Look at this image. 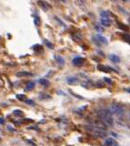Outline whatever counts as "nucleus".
Masks as SVG:
<instances>
[{"label": "nucleus", "mask_w": 130, "mask_h": 146, "mask_svg": "<svg viewBox=\"0 0 130 146\" xmlns=\"http://www.w3.org/2000/svg\"><path fill=\"white\" fill-rule=\"evenodd\" d=\"M97 69L98 70H100V71L102 72H106V73H109V72L111 71H114V69L112 68H110V67H107V66L106 65H103V64H99V65H97Z\"/></svg>", "instance_id": "obj_5"}, {"label": "nucleus", "mask_w": 130, "mask_h": 146, "mask_svg": "<svg viewBox=\"0 0 130 146\" xmlns=\"http://www.w3.org/2000/svg\"><path fill=\"white\" fill-rule=\"evenodd\" d=\"M44 42L46 43V45L47 46L48 48H50V49H54V45H53V44H52L50 41H48L47 39H45Z\"/></svg>", "instance_id": "obj_19"}, {"label": "nucleus", "mask_w": 130, "mask_h": 146, "mask_svg": "<svg viewBox=\"0 0 130 146\" xmlns=\"http://www.w3.org/2000/svg\"><path fill=\"white\" fill-rule=\"evenodd\" d=\"M126 91H127V92H129L130 93V89H126Z\"/></svg>", "instance_id": "obj_28"}, {"label": "nucleus", "mask_w": 130, "mask_h": 146, "mask_svg": "<svg viewBox=\"0 0 130 146\" xmlns=\"http://www.w3.org/2000/svg\"><path fill=\"white\" fill-rule=\"evenodd\" d=\"M39 83L41 85H43L44 87H47V86H49V81H48V80H47V79H41V80H39Z\"/></svg>", "instance_id": "obj_13"}, {"label": "nucleus", "mask_w": 130, "mask_h": 146, "mask_svg": "<svg viewBox=\"0 0 130 146\" xmlns=\"http://www.w3.org/2000/svg\"><path fill=\"white\" fill-rule=\"evenodd\" d=\"M118 27H119V28H120V29H123V30H126V31L129 29L128 26H127V25H125V24H123V23L118 22Z\"/></svg>", "instance_id": "obj_15"}, {"label": "nucleus", "mask_w": 130, "mask_h": 146, "mask_svg": "<svg viewBox=\"0 0 130 146\" xmlns=\"http://www.w3.org/2000/svg\"><path fill=\"white\" fill-rule=\"evenodd\" d=\"M101 24L103 25V26L105 27H110L112 24V21L110 18H102L101 19Z\"/></svg>", "instance_id": "obj_10"}, {"label": "nucleus", "mask_w": 130, "mask_h": 146, "mask_svg": "<svg viewBox=\"0 0 130 146\" xmlns=\"http://www.w3.org/2000/svg\"><path fill=\"white\" fill-rule=\"evenodd\" d=\"M34 22H35V26L38 27L39 25H40V18H39V16H36V15L35 16V19H34Z\"/></svg>", "instance_id": "obj_18"}, {"label": "nucleus", "mask_w": 130, "mask_h": 146, "mask_svg": "<svg viewBox=\"0 0 130 146\" xmlns=\"http://www.w3.org/2000/svg\"><path fill=\"white\" fill-rule=\"evenodd\" d=\"M96 87L97 88H103L104 87V83H103L102 81L98 80L97 82H96Z\"/></svg>", "instance_id": "obj_23"}, {"label": "nucleus", "mask_w": 130, "mask_h": 146, "mask_svg": "<svg viewBox=\"0 0 130 146\" xmlns=\"http://www.w3.org/2000/svg\"><path fill=\"white\" fill-rule=\"evenodd\" d=\"M104 81L108 83V84H112V80H110V79H107V78H105L104 79Z\"/></svg>", "instance_id": "obj_24"}, {"label": "nucleus", "mask_w": 130, "mask_h": 146, "mask_svg": "<svg viewBox=\"0 0 130 146\" xmlns=\"http://www.w3.org/2000/svg\"><path fill=\"white\" fill-rule=\"evenodd\" d=\"M16 99L19 101H25V96L24 94H17L16 95Z\"/></svg>", "instance_id": "obj_20"}, {"label": "nucleus", "mask_w": 130, "mask_h": 146, "mask_svg": "<svg viewBox=\"0 0 130 146\" xmlns=\"http://www.w3.org/2000/svg\"><path fill=\"white\" fill-rule=\"evenodd\" d=\"M34 88H35V82H33V81L27 82V84H26V90L27 91H32Z\"/></svg>", "instance_id": "obj_14"}, {"label": "nucleus", "mask_w": 130, "mask_h": 146, "mask_svg": "<svg viewBox=\"0 0 130 146\" xmlns=\"http://www.w3.org/2000/svg\"><path fill=\"white\" fill-rule=\"evenodd\" d=\"M25 103L29 104V105H34V102H33V101H31V100H25Z\"/></svg>", "instance_id": "obj_25"}, {"label": "nucleus", "mask_w": 130, "mask_h": 146, "mask_svg": "<svg viewBox=\"0 0 130 146\" xmlns=\"http://www.w3.org/2000/svg\"><path fill=\"white\" fill-rule=\"evenodd\" d=\"M128 23H129V26H130V16L128 17Z\"/></svg>", "instance_id": "obj_29"}, {"label": "nucleus", "mask_w": 130, "mask_h": 146, "mask_svg": "<svg viewBox=\"0 0 130 146\" xmlns=\"http://www.w3.org/2000/svg\"><path fill=\"white\" fill-rule=\"evenodd\" d=\"M87 129H88V130L93 133V135H94V136L97 137V138H105L106 135L105 130H102V129L96 128V127H95V126L94 127L88 126L87 127Z\"/></svg>", "instance_id": "obj_3"}, {"label": "nucleus", "mask_w": 130, "mask_h": 146, "mask_svg": "<svg viewBox=\"0 0 130 146\" xmlns=\"http://www.w3.org/2000/svg\"><path fill=\"white\" fill-rule=\"evenodd\" d=\"M35 51H43V47L41 45H35L33 47Z\"/></svg>", "instance_id": "obj_16"}, {"label": "nucleus", "mask_w": 130, "mask_h": 146, "mask_svg": "<svg viewBox=\"0 0 130 146\" xmlns=\"http://www.w3.org/2000/svg\"><path fill=\"white\" fill-rule=\"evenodd\" d=\"M104 146H118V143H117V142L113 138H107V139H106Z\"/></svg>", "instance_id": "obj_8"}, {"label": "nucleus", "mask_w": 130, "mask_h": 146, "mask_svg": "<svg viewBox=\"0 0 130 146\" xmlns=\"http://www.w3.org/2000/svg\"><path fill=\"white\" fill-rule=\"evenodd\" d=\"M108 16H109V15H108V13H107V12H106V11H103V12L101 13L102 18H107Z\"/></svg>", "instance_id": "obj_22"}, {"label": "nucleus", "mask_w": 130, "mask_h": 146, "mask_svg": "<svg viewBox=\"0 0 130 146\" xmlns=\"http://www.w3.org/2000/svg\"><path fill=\"white\" fill-rule=\"evenodd\" d=\"M107 110L110 114H116V115H123L124 114V109L120 104L113 102L108 107Z\"/></svg>", "instance_id": "obj_2"}, {"label": "nucleus", "mask_w": 130, "mask_h": 146, "mask_svg": "<svg viewBox=\"0 0 130 146\" xmlns=\"http://www.w3.org/2000/svg\"><path fill=\"white\" fill-rule=\"evenodd\" d=\"M67 84L69 85H74L78 83V78L77 77H75V76H71V77H67V80H66Z\"/></svg>", "instance_id": "obj_7"}, {"label": "nucleus", "mask_w": 130, "mask_h": 146, "mask_svg": "<svg viewBox=\"0 0 130 146\" xmlns=\"http://www.w3.org/2000/svg\"><path fill=\"white\" fill-rule=\"evenodd\" d=\"M13 113L15 114L16 116H18V117L23 116V115H24V113H23V111H21L20 110H14V111H13Z\"/></svg>", "instance_id": "obj_17"}, {"label": "nucleus", "mask_w": 130, "mask_h": 146, "mask_svg": "<svg viewBox=\"0 0 130 146\" xmlns=\"http://www.w3.org/2000/svg\"><path fill=\"white\" fill-rule=\"evenodd\" d=\"M55 58H56V60H57V62L59 65L63 66L65 64V59H64L63 57H61V56H56Z\"/></svg>", "instance_id": "obj_11"}, {"label": "nucleus", "mask_w": 130, "mask_h": 146, "mask_svg": "<svg viewBox=\"0 0 130 146\" xmlns=\"http://www.w3.org/2000/svg\"><path fill=\"white\" fill-rule=\"evenodd\" d=\"M94 40H95L97 43H102V44H108V40L106 39L105 37L103 36H100V35H96V36L94 37Z\"/></svg>", "instance_id": "obj_6"}, {"label": "nucleus", "mask_w": 130, "mask_h": 146, "mask_svg": "<svg viewBox=\"0 0 130 146\" xmlns=\"http://www.w3.org/2000/svg\"><path fill=\"white\" fill-rule=\"evenodd\" d=\"M108 58H109L112 62H114V63H119V62H120V58H119L118 56L115 55V54H110V55L108 56Z\"/></svg>", "instance_id": "obj_9"}, {"label": "nucleus", "mask_w": 130, "mask_h": 146, "mask_svg": "<svg viewBox=\"0 0 130 146\" xmlns=\"http://www.w3.org/2000/svg\"><path fill=\"white\" fill-rule=\"evenodd\" d=\"M97 116L107 126H112L113 123H114V120H113L111 114L109 113V111L107 110H106V109H100V110H97Z\"/></svg>", "instance_id": "obj_1"}, {"label": "nucleus", "mask_w": 130, "mask_h": 146, "mask_svg": "<svg viewBox=\"0 0 130 146\" xmlns=\"http://www.w3.org/2000/svg\"><path fill=\"white\" fill-rule=\"evenodd\" d=\"M46 98H50V96H48V95H47V96H45V95H40L39 96V99H46Z\"/></svg>", "instance_id": "obj_26"}, {"label": "nucleus", "mask_w": 130, "mask_h": 146, "mask_svg": "<svg viewBox=\"0 0 130 146\" xmlns=\"http://www.w3.org/2000/svg\"><path fill=\"white\" fill-rule=\"evenodd\" d=\"M86 61V59L82 57H76L73 58V64L76 67H81L84 65V63Z\"/></svg>", "instance_id": "obj_4"}, {"label": "nucleus", "mask_w": 130, "mask_h": 146, "mask_svg": "<svg viewBox=\"0 0 130 146\" xmlns=\"http://www.w3.org/2000/svg\"><path fill=\"white\" fill-rule=\"evenodd\" d=\"M5 123V120L3 118H0V124H4Z\"/></svg>", "instance_id": "obj_27"}, {"label": "nucleus", "mask_w": 130, "mask_h": 146, "mask_svg": "<svg viewBox=\"0 0 130 146\" xmlns=\"http://www.w3.org/2000/svg\"><path fill=\"white\" fill-rule=\"evenodd\" d=\"M16 76L17 77H27V76H33V74L27 71H21L16 73Z\"/></svg>", "instance_id": "obj_12"}, {"label": "nucleus", "mask_w": 130, "mask_h": 146, "mask_svg": "<svg viewBox=\"0 0 130 146\" xmlns=\"http://www.w3.org/2000/svg\"><path fill=\"white\" fill-rule=\"evenodd\" d=\"M123 39H124L127 42L130 43V36L129 35H127V34H124V35H123Z\"/></svg>", "instance_id": "obj_21"}]
</instances>
